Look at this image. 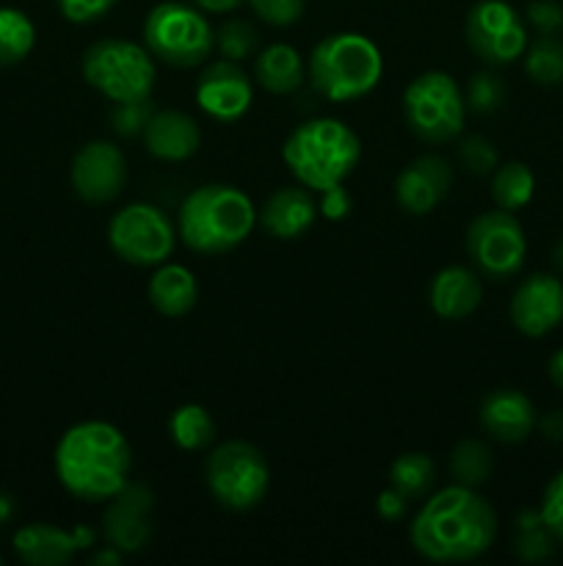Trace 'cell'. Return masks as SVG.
<instances>
[{
    "label": "cell",
    "mask_w": 563,
    "mask_h": 566,
    "mask_svg": "<svg viewBox=\"0 0 563 566\" xmlns=\"http://www.w3.org/2000/svg\"><path fill=\"white\" fill-rule=\"evenodd\" d=\"M497 536V514L472 486L453 484L431 495L408 528L414 551L436 564H464L484 556Z\"/></svg>",
    "instance_id": "cell-1"
},
{
    "label": "cell",
    "mask_w": 563,
    "mask_h": 566,
    "mask_svg": "<svg viewBox=\"0 0 563 566\" xmlns=\"http://www.w3.org/2000/svg\"><path fill=\"white\" fill-rule=\"evenodd\" d=\"M53 464L70 495L86 503H105L130 484L132 451L116 426L83 420L61 434Z\"/></svg>",
    "instance_id": "cell-2"
},
{
    "label": "cell",
    "mask_w": 563,
    "mask_h": 566,
    "mask_svg": "<svg viewBox=\"0 0 563 566\" xmlns=\"http://www.w3.org/2000/svg\"><path fill=\"white\" fill-rule=\"evenodd\" d=\"M257 210L246 191L224 182H208L185 197L177 216V235L191 252L219 258L252 235Z\"/></svg>",
    "instance_id": "cell-3"
},
{
    "label": "cell",
    "mask_w": 563,
    "mask_h": 566,
    "mask_svg": "<svg viewBox=\"0 0 563 566\" xmlns=\"http://www.w3.org/2000/svg\"><path fill=\"white\" fill-rule=\"evenodd\" d=\"M362 155L359 136L340 119L320 116L298 125L282 147L290 175L309 191L342 186L353 175Z\"/></svg>",
    "instance_id": "cell-4"
},
{
    "label": "cell",
    "mask_w": 563,
    "mask_h": 566,
    "mask_svg": "<svg viewBox=\"0 0 563 566\" xmlns=\"http://www.w3.org/2000/svg\"><path fill=\"white\" fill-rule=\"evenodd\" d=\"M309 83L331 103H353L379 86L384 59L375 42L362 33H331L309 55Z\"/></svg>",
    "instance_id": "cell-5"
},
{
    "label": "cell",
    "mask_w": 563,
    "mask_h": 566,
    "mask_svg": "<svg viewBox=\"0 0 563 566\" xmlns=\"http://www.w3.org/2000/svg\"><path fill=\"white\" fill-rule=\"evenodd\" d=\"M144 44L163 64L191 70L215 50V31L202 9L180 0H163L144 20Z\"/></svg>",
    "instance_id": "cell-6"
},
{
    "label": "cell",
    "mask_w": 563,
    "mask_h": 566,
    "mask_svg": "<svg viewBox=\"0 0 563 566\" xmlns=\"http://www.w3.org/2000/svg\"><path fill=\"white\" fill-rule=\"evenodd\" d=\"M83 77L110 103L149 99L155 88V55L147 44L99 39L83 53Z\"/></svg>",
    "instance_id": "cell-7"
},
{
    "label": "cell",
    "mask_w": 563,
    "mask_h": 566,
    "mask_svg": "<svg viewBox=\"0 0 563 566\" xmlns=\"http://www.w3.org/2000/svg\"><path fill=\"white\" fill-rule=\"evenodd\" d=\"M204 484L213 501L230 512H252L268 495L270 470L263 451L248 442H221L204 462Z\"/></svg>",
    "instance_id": "cell-8"
},
{
    "label": "cell",
    "mask_w": 563,
    "mask_h": 566,
    "mask_svg": "<svg viewBox=\"0 0 563 566\" xmlns=\"http://www.w3.org/2000/svg\"><path fill=\"white\" fill-rule=\"evenodd\" d=\"M403 116L408 130L428 144L458 138L467 116V99L453 75L442 70L423 72L403 92Z\"/></svg>",
    "instance_id": "cell-9"
},
{
    "label": "cell",
    "mask_w": 563,
    "mask_h": 566,
    "mask_svg": "<svg viewBox=\"0 0 563 566\" xmlns=\"http://www.w3.org/2000/svg\"><path fill=\"white\" fill-rule=\"evenodd\" d=\"M108 243L125 263L149 269L171 258L177 247V230L160 208L132 202L110 219Z\"/></svg>",
    "instance_id": "cell-10"
},
{
    "label": "cell",
    "mask_w": 563,
    "mask_h": 566,
    "mask_svg": "<svg viewBox=\"0 0 563 566\" xmlns=\"http://www.w3.org/2000/svg\"><path fill=\"white\" fill-rule=\"evenodd\" d=\"M467 252L486 280H511L528 258V238L511 210H489L472 219L467 230Z\"/></svg>",
    "instance_id": "cell-11"
},
{
    "label": "cell",
    "mask_w": 563,
    "mask_h": 566,
    "mask_svg": "<svg viewBox=\"0 0 563 566\" xmlns=\"http://www.w3.org/2000/svg\"><path fill=\"white\" fill-rule=\"evenodd\" d=\"M467 44L489 66H508L528 50L522 14L506 0H478L467 14Z\"/></svg>",
    "instance_id": "cell-12"
},
{
    "label": "cell",
    "mask_w": 563,
    "mask_h": 566,
    "mask_svg": "<svg viewBox=\"0 0 563 566\" xmlns=\"http://www.w3.org/2000/svg\"><path fill=\"white\" fill-rule=\"evenodd\" d=\"M72 188L88 205L114 202L127 182V158L116 144L88 142L72 158Z\"/></svg>",
    "instance_id": "cell-13"
},
{
    "label": "cell",
    "mask_w": 563,
    "mask_h": 566,
    "mask_svg": "<svg viewBox=\"0 0 563 566\" xmlns=\"http://www.w3.org/2000/svg\"><path fill=\"white\" fill-rule=\"evenodd\" d=\"M199 108L215 122H237L254 99V86L237 61L221 59L208 64V70L196 81Z\"/></svg>",
    "instance_id": "cell-14"
},
{
    "label": "cell",
    "mask_w": 563,
    "mask_h": 566,
    "mask_svg": "<svg viewBox=\"0 0 563 566\" xmlns=\"http://www.w3.org/2000/svg\"><path fill=\"white\" fill-rule=\"evenodd\" d=\"M511 324L524 337H544L563 324V282L552 274H530L511 298Z\"/></svg>",
    "instance_id": "cell-15"
},
{
    "label": "cell",
    "mask_w": 563,
    "mask_h": 566,
    "mask_svg": "<svg viewBox=\"0 0 563 566\" xmlns=\"http://www.w3.org/2000/svg\"><path fill=\"white\" fill-rule=\"evenodd\" d=\"M453 188V166L442 155H419L395 177V199L408 216H428Z\"/></svg>",
    "instance_id": "cell-16"
},
{
    "label": "cell",
    "mask_w": 563,
    "mask_h": 566,
    "mask_svg": "<svg viewBox=\"0 0 563 566\" xmlns=\"http://www.w3.org/2000/svg\"><path fill=\"white\" fill-rule=\"evenodd\" d=\"M149 512H152V492L141 484H127L119 495L110 497V506L103 517L110 547L119 553L144 551L152 536Z\"/></svg>",
    "instance_id": "cell-17"
},
{
    "label": "cell",
    "mask_w": 563,
    "mask_h": 566,
    "mask_svg": "<svg viewBox=\"0 0 563 566\" xmlns=\"http://www.w3.org/2000/svg\"><path fill=\"white\" fill-rule=\"evenodd\" d=\"M92 542V528L64 531L47 523H33L17 531L11 545H14V553L20 556V562L31 566H61L70 564L75 558V553L88 547Z\"/></svg>",
    "instance_id": "cell-18"
},
{
    "label": "cell",
    "mask_w": 563,
    "mask_h": 566,
    "mask_svg": "<svg viewBox=\"0 0 563 566\" xmlns=\"http://www.w3.org/2000/svg\"><path fill=\"white\" fill-rule=\"evenodd\" d=\"M480 426L486 429V434H491L495 440L508 442H524L535 429V407L524 392L513 390V387H500V390H491L489 396L480 401L478 409Z\"/></svg>",
    "instance_id": "cell-19"
},
{
    "label": "cell",
    "mask_w": 563,
    "mask_h": 566,
    "mask_svg": "<svg viewBox=\"0 0 563 566\" xmlns=\"http://www.w3.org/2000/svg\"><path fill=\"white\" fill-rule=\"evenodd\" d=\"M318 219V202L312 199L309 188L304 186H287L276 188L268 199H265L263 210H259V224L270 238L279 241H296Z\"/></svg>",
    "instance_id": "cell-20"
},
{
    "label": "cell",
    "mask_w": 563,
    "mask_h": 566,
    "mask_svg": "<svg viewBox=\"0 0 563 566\" xmlns=\"http://www.w3.org/2000/svg\"><path fill=\"white\" fill-rule=\"evenodd\" d=\"M202 144V130L196 119L182 111H155L149 125L144 127V147L152 158L180 164L193 158Z\"/></svg>",
    "instance_id": "cell-21"
},
{
    "label": "cell",
    "mask_w": 563,
    "mask_h": 566,
    "mask_svg": "<svg viewBox=\"0 0 563 566\" xmlns=\"http://www.w3.org/2000/svg\"><path fill=\"white\" fill-rule=\"evenodd\" d=\"M484 302V285L480 274L464 265H447L431 280L428 304L439 318L461 321L472 315Z\"/></svg>",
    "instance_id": "cell-22"
},
{
    "label": "cell",
    "mask_w": 563,
    "mask_h": 566,
    "mask_svg": "<svg viewBox=\"0 0 563 566\" xmlns=\"http://www.w3.org/2000/svg\"><path fill=\"white\" fill-rule=\"evenodd\" d=\"M149 302L166 318H180L188 315L196 307L199 298V285L196 276L180 263H160V269L155 271L152 280H149Z\"/></svg>",
    "instance_id": "cell-23"
},
{
    "label": "cell",
    "mask_w": 563,
    "mask_h": 566,
    "mask_svg": "<svg viewBox=\"0 0 563 566\" xmlns=\"http://www.w3.org/2000/svg\"><path fill=\"white\" fill-rule=\"evenodd\" d=\"M254 77L270 94H293L304 83V59L290 44H268L254 61Z\"/></svg>",
    "instance_id": "cell-24"
},
{
    "label": "cell",
    "mask_w": 563,
    "mask_h": 566,
    "mask_svg": "<svg viewBox=\"0 0 563 566\" xmlns=\"http://www.w3.org/2000/svg\"><path fill=\"white\" fill-rule=\"evenodd\" d=\"M533 193L535 177L528 164L508 160V164L497 166L495 177H491V199H495L497 208L517 213V210H522L533 199Z\"/></svg>",
    "instance_id": "cell-25"
},
{
    "label": "cell",
    "mask_w": 563,
    "mask_h": 566,
    "mask_svg": "<svg viewBox=\"0 0 563 566\" xmlns=\"http://www.w3.org/2000/svg\"><path fill=\"white\" fill-rule=\"evenodd\" d=\"M169 437L182 451H204L215 440V420L199 403H182L169 418Z\"/></svg>",
    "instance_id": "cell-26"
},
{
    "label": "cell",
    "mask_w": 563,
    "mask_h": 566,
    "mask_svg": "<svg viewBox=\"0 0 563 566\" xmlns=\"http://www.w3.org/2000/svg\"><path fill=\"white\" fill-rule=\"evenodd\" d=\"M36 44V25L25 11L0 6V66L20 64Z\"/></svg>",
    "instance_id": "cell-27"
},
{
    "label": "cell",
    "mask_w": 563,
    "mask_h": 566,
    "mask_svg": "<svg viewBox=\"0 0 563 566\" xmlns=\"http://www.w3.org/2000/svg\"><path fill=\"white\" fill-rule=\"evenodd\" d=\"M434 459L428 453H401L390 468V486L408 501H417L434 486Z\"/></svg>",
    "instance_id": "cell-28"
},
{
    "label": "cell",
    "mask_w": 563,
    "mask_h": 566,
    "mask_svg": "<svg viewBox=\"0 0 563 566\" xmlns=\"http://www.w3.org/2000/svg\"><path fill=\"white\" fill-rule=\"evenodd\" d=\"M524 72L539 86H557L563 83V42L552 33H541L524 50Z\"/></svg>",
    "instance_id": "cell-29"
},
{
    "label": "cell",
    "mask_w": 563,
    "mask_h": 566,
    "mask_svg": "<svg viewBox=\"0 0 563 566\" xmlns=\"http://www.w3.org/2000/svg\"><path fill=\"white\" fill-rule=\"evenodd\" d=\"M491 451L478 440H464L453 448L450 453V473L456 484L464 486H480L489 481L491 475Z\"/></svg>",
    "instance_id": "cell-30"
},
{
    "label": "cell",
    "mask_w": 563,
    "mask_h": 566,
    "mask_svg": "<svg viewBox=\"0 0 563 566\" xmlns=\"http://www.w3.org/2000/svg\"><path fill=\"white\" fill-rule=\"evenodd\" d=\"M467 111L472 114H495L497 108H502L506 103V83L497 72L484 70V72H475L469 77V86H467Z\"/></svg>",
    "instance_id": "cell-31"
},
{
    "label": "cell",
    "mask_w": 563,
    "mask_h": 566,
    "mask_svg": "<svg viewBox=\"0 0 563 566\" xmlns=\"http://www.w3.org/2000/svg\"><path fill=\"white\" fill-rule=\"evenodd\" d=\"M552 542L555 536L546 531V525L541 523L539 512H524L519 517V536H517V556L524 562H541L552 553Z\"/></svg>",
    "instance_id": "cell-32"
},
{
    "label": "cell",
    "mask_w": 563,
    "mask_h": 566,
    "mask_svg": "<svg viewBox=\"0 0 563 566\" xmlns=\"http://www.w3.org/2000/svg\"><path fill=\"white\" fill-rule=\"evenodd\" d=\"M215 44H219V50L224 53V59L241 61V59H248V55L257 53L259 36H257V31H254L252 22L226 20L224 25L215 31Z\"/></svg>",
    "instance_id": "cell-33"
},
{
    "label": "cell",
    "mask_w": 563,
    "mask_h": 566,
    "mask_svg": "<svg viewBox=\"0 0 563 566\" xmlns=\"http://www.w3.org/2000/svg\"><path fill=\"white\" fill-rule=\"evenodd\" d=\"M458 160H461V166L469 171V175H480V177L491 175V171L500 166L495 144L484 136L464 138V142L458 144Z\"/></svg>",
    "instance_id": "cell-34"
},
{
    "label": "cell",
    "mask_w": 563,
    "mask_h": 566,
    "mask_svg": "<svg viewBox=\"0 0 563 566\" xmlns=\"http://www.w3.org/2000/svg\"><path fill=\"white\" fill-rule=\"evenodd\" d=\"M155 108H152V99H136V103H116L114 116V130L119 136L132 138V136H144V127L149 125L152 119Z\"/></svg>",
    "instance_id": "cell-35"
},
{
    "label": "cell",
    "mask_w": 563,
    "mask_h": 566,
    "mask_svg": "<svg viewBox=\"0 0 563 566\" xmlns=\"http://www.w3.org/2000/svg\"><path fill=\"white\" fill-rule=\"evenodd\" d=\"M254 14L274 28H287L304 17V0H246Z\"/></svg>",
    "instance_id": "cell-36"
},
{
    "label": "cell",
    "mask_w": 563,
    "mask_h": 566,
    "mask_svg": "<svg viewBox=\"0 0 563 566\" xmlns=\"http://www.w3.org/2000/svg\"><path fill=\"white\" fill-rule=\"evenodd\" d=\"M541 523L546 525L555 542L563 545V470L557 475H552V481L546 484L544 497H541Z\"/></svg>",
    "instance_id": "cell-37"
},
{
    "label": "cell",
    "mask_w": 563,
    "mask_h": 566,
    "mask_svg": "<svg viewBox=\"0 0 563 566\" xmlns=\"http://www.w3.org/2000/svg\"><path fill=\"white\" fill-rule=\"evenodd\" d=\"M119 0H55L61 14L66 17L75 25H88V22H97L108 14Z\"/></svg>",
    "instance_id": "cell-38"
},
{
    "label": "cell",
    "mask_w": 563,
    "mask_h": 566,
    "mask_svg": "<svg viewBox=\"0 0 563 566\" xmlns=\"http://www.w3.org/2000/svg\"><path fill=\"white\" fill-rule=\"evenodd\" d=\"M524 17L539 33H555L563 28V6L555 0H533L528 3Z\"/></svg>",
    "instance_id": "cell-39"
},
{
    "label": "cell",
    "mask_w": 563,
    "mask_h": 566,
    "mask_svg": "<svg viewBox=\"0 0 563 566\" xmlns=\"http://www.w3.org/2000/svg\"><path fill=\"white\" fill-rule=\"evenodd\" d=\"M351 208H353L351 193H348L342 186H334V188H326V191H320V205H318V210H320V213H323L329 221L346 219V216L351 213Z\"/></svg>",
    "instance_id": "cell-40"
},
{
    "label": "cell",
    "mask_w": 563,
    "mask_h": 566,
    "mask_svg": "<svg viewBox=\"0 0 563 566\" xmlns=\"http://www.w3.org/2000/svg\"><path fill=\"white\" fill-rule=\"evenodd\" d=\"M408 509V497H403L401 492L386 486L384 492L379 495V514L386 520V523H397V520L406 514Z\"/></svg>",
    "instance_id": "cell-41"
},
{
    "label": "cell",
    "mask_w": 563,
    "mask_h": 566,
    "mask_svg": "<svg viewBox=\"0 0 563 566\" xmlns=\"http://www.w3.org/2000/svg\"><path fill=\"white\" fill-rule=\"evenodd\" d=\"M196 9L208 11V14H230V11H235L237 6H243L246 0H191Z\"/></svg>",
    "instance_id": "cell-42"
},
{
    "label": "cell",
    "mask_w": 563,
    "mask_h": 566,
    "mask_svg": "<svg viewBox=\"0 0 563 566\" xmlns=\"http://www.w3.org/2000/svg\"><path fill=\"white\" fill-rule=\"evenodd\" d=\"M541 431H544L546 440L563 442V412H550L541 420Z\"/></svg>",
    "instance_id": "cell-43"
},
{
    "label": "cell",
    "mask_w": 563,
    "mask_h": 566,
    "mask_svg": "<svg viewBox=\"0 0 563 566\" xmlns=\"http://www.w3.org/2000/svg\"><path fill=\"white\" fill-rule=\"evenodd\" d=\"M546 374H550L552 385H555L557 390H563V348H557V352L550 357V363H546Z\"/></svg>",
    "instance_id": "cell-44"
},
{
    "label": "cell",
    "mask_w": 563,
    "mask_h": 566,
    "mask_svg": "<svg viewBox=\"0 0 563 566\" xmlns=\"http://www.w3.org/2000/svg\"><path fill=\"white\" fill-rule=\"evenodd\" d=\"M11 517H14V497L0 492V525L9 523Z\"/></svg>",
    "instance_id": "cell-45"
},
{
    "label": "cell",
    "mask_w": 563,
    "mask_h": 566,
    "mask_svg": "<svg viewBox=\"0 0 563 566\" xmlns=\"http://www.w3.org/2000/svg\"><path fill=\"white\" fill-rule=\"evenodd\" d=\"M552 263L563 271V238L555 243V249H552Z\"/></svg>",
    "instance_id": "cell-46"
}]
</instances>
